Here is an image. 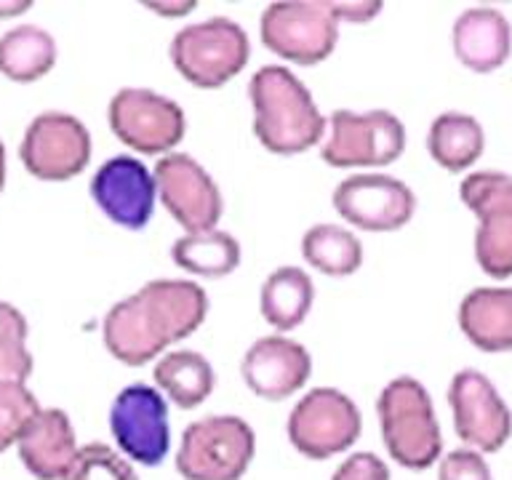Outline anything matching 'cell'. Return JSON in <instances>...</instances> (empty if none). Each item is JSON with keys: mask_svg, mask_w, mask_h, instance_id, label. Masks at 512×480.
Here are the masks:
<instances>
[{"mask_svg": "<svg viewBox=\"0 0 512 480\" xmlns=\"http://www.w3.org/2000/svg\"><path fill=\"white\" fill-rule=\"evenodd\" d=\"M206 315L208 294L195 280H150L104 315V347L126 366H144L195 334Z\"/></svg>", "mask_w": 512, "mask_h": 480, "instance_id": "1", "label": "cell"}, {"mask_svg": "<svg viewBox=\"0 0 512 480\" xmlns=\"http://www.w3.org/2000/svg\"><path fill=\"white\" fill-rule=\"evenodd\" d=\"M254 104V134L272 155H302L323 139L328 120L310 88L283 64H267L248 83Z\"/></svg>", "mask_w": 512, "mask_h": 480, "instance_id": "2", "label": "cell"}, {"mask_svg": "<svg viewBox=\"0 0 512 480\" xmlns=\"http://www.w3.org/2000/svg\"><path fill=\"white\" fill-rule=\"evenodd\" d=\"M376 414L382 440L395 464L422 472L443 454V432L427 387L414 376H395L384 384Z\"/></svg>", "mask_w": 512, "mask_h": 480, "instance_id": "3", "label": "cell"}, {"mask_svg": "<svg viewBox=\"0 0 512 480\" xmlns=\"http://www.w3.org/2000/svg\"><path fill=\"white\" fill-rule=\"evenodd\" d=\"M256 454V435L246 419L214 414L195 419L182 432L176 472L184 480H240Z\"/></svg>", "mask_w": 512, "mask_h": 480, "instance_id": "4", "label": "cell"}, {"mask_svg": "<svg viewBox=\"0 0 512 480\" xmlns=\"http://www.w3.org/2000/svg\"><path fill=\"white\" fill-rule=\"evenodd\" d=\"M168 54L176 72L192 86L219 88L246 67L251 43L235 19L211 16L176 32Z\"/></svg>", "mask_w": 512, "mask_h": 480, "instance_id": "5", "label": "cell"}, {"mask_svg": "<svg viewBox=\"0 0 512 480\" xmlns=\"http://www.w3.org/2000/svg\"><path fill=\"white\" fill-rule=\"evenodd\" d=\"M334 0H280L262 11V43L280 59L294 64H320L339 40Z\"/></svg>", "mask_w": 512, "mask_h": 480, "instance_id": "6", "label": "cell"}, {"mask_svg": "<svg viewBox=\"0 0 512 480\" xmlns=\"http://www.w3.org/2000/svg\"><path fill=\"white\" fill-rule=\"evenodd\" d=\"M288 440L307 459L323 462L350 451L363 432L358 403L334 387H315L288 416Z\"/></svg>", "mask_w": 512, "mask_h": 480, "instance_id": "7", "label": "cell"}, {"mask_svg": "<svg viewBox=\"0 0 512 480\" xmlns=\"http://www.w3.org/2000/svg\"><path fill=\"white\" fill-rule=\"evenodd\" d=\"M406 150V126L390 110H334L320 158L334 168L390 166Z\"/></svg>", "mask_w": 512, "mask_h": 480, "instance_id": "8", "label": "cell"}, {"mask_svg": "<svg viewBox=\"0 0 512 480\" xmlns=\"http://www.w3.org/2000/svg\"><path fill=\"white\" fill-rule=\"evenodd\" d=\"M459 198L478 219L475 259L491 278H512V176L504 171H472Z\"/></svg>", "mask_w": 512, "mask_h": 480, "instance_id": "9", "label": "cell"}, {"mask_svg": "<svg viewBox=\"0 0 512 480\" xmlns=\"http://www.w3.org/2000/svg\"><path fill=\"white\" fill-rule=\"evenodd\" d=\"M107 120L112 134L142 155H168L187 131L182 107L152 88H120L110 99Z\"/></svg>", "mask_w": 512, "mask_h": 480, "instance_id": "10", "label": "cell"}, {"mask_svg": "<svg viewBox=\"0 0 512 480\" xmlns=\"http://www.w3.org/2000/svg\"><path fill=\"white\" fill-rule=\"evenodd\" d=\"M110 432L128 462L155 467L171 448L166 398L152 384H128L110 408Z\"/></svg>", "mask_w": 512, "mask_h": 480, "instance_id": "11", "label": "cell"}, {"mask_svg": "<svg viewBox=\"0 0 512 480\" xmlns=\"http://www.w3.org/2000/svg\"><path fill=\"white\" fill-rule=\"evenodd\" d=\"M454 430L467 448L496 454L512 435V411L486 374L462 368L448 384Z\"/></svg>", "mask_w": 512, "mask_h": 480, "instance_id": "12", "label": "cell"}, {"mask_svg": "<svg viewBox=\"0 0 512 480\" xmlns=\"http://www.w3.org/2000/svg\"><path fill=\"white\" fill-rule=\"evenodd\" d=\"M160 203L182 224L187 235L216 230L222 219L224 200L219 184L198 160L187 152H168L152 168Z\"/></svg>", "mask_w": 512, "mask_h": 480, "instance_id": "13", "label": "cell"}, {"mask_svg": "<svg viewBox=\"0 0 512 480\" xmlns=\"http://www.w3.org/2000/svg\"><path fill=\"white\" fill-rule=\"evenodd\" d=\"M24 168L43 182H64L86 171L91 134L70 112H40L24 131L19 147Z\"/></svg>", "mask_w": 512, "mask_h": 480, "instance_id": "14", "label": "cell"}, {"mask_svg": "<svg viewBox=\"0 0 512 480\" xmlns=\"http://www.w3.org/2000/svg\"><path fill=\"white\" fill-rule=\"evenodd\" d=\"M334 208L344 222L368 232H392L411 222L416 195L390 174H350L336 184Z\"/></svg>", "mask_w": 512, "mask_h": 480, "instance_id": "15", "label": "cell"}, {"mask_svg": "<svg viewBox=\"0 0 512 480\" xmlns=\"http://www.w3.org/2000/svg\"><path fill=\"white\" fill-rule=\"evenodd\" d=\"M91 198L110 222L126 230H142L152 219L158 184L155 174L139 158L115 155L104 160L91 176Z\"/></svg>", "mask_w": 512, "mask_h": 480, "instance_id": "16", "label": "cell"}, {"mask_svg": "<svg viewBox=\"0 0 512 480\" xmlns=\"http://www.w3.org/2000/svg\"><path fill=\"white\" fill-rule=\"evenodd\" d=\"M312 374L310 352L283 334L256 339L240 360V376L254 395L283 400L307 384Z\"/></svg>", "mask_w": 512, "mask_h": 480, "instance_id": "17", "label": "cell"}, {"mask_svg": "<svg viewBox=\"0 0 512 480\" xmlns=\"http://www.w3.org/2000/svg\"><path fill=\"white\" fill-rule=\"evenodd\" d=\"M19 459L38 480H64L78 456L70 416L62 408H40L16 443Z\"/></svg>", "mask_w": 512, "mask_h": 480, "instance_id": "18", "label": "cell"}, {"mask_svg": "<svg viewBox=\"0 0 512 480\" xmlns=\"http://www.w3.org/2000/svg\"><path fill=\"white\" fill-rule=\"evenodd\" d=\"M451 46L459 64L486 75L510 59L512 27L499 8L472 6L456 16Z\"/></svg>", "mask_w": 512, "mask_h": 480, "instance_id": "19", "label": "cell"}, {"mask_svg": "<svg viewBox=\"0 0 512 480\" xmlns=\"http://www.w3.org/2000/svg\"><path fill=\"white\" fill-rule=\"evenodd\" d=\"M459 328L483 352L512 350V288H472L459 304Z\"/></svg>", "mask_w": 512, "mask_h": 480, "instance_id": "20", "label": "cell"}, {"mask_svg": "<svg viewBox=\"0 0 512 480\" xmlns=\"http://www.w3.org/2000/svg\"><path fill=\"white\" fill-rule=\"evenodd\" d=\"M427 150L440 168L459 174L478 163L486 150V131L467 112H440L427 131Z\"/></svg>", "mask_w": 512, "mask_h": 480, "instance_id": "21", "label": "cell"}, {"mask_svg": "<svg viewBox=\"0 0 512 480\" xmlns=\"http://www.w3.org/2000/svg\"><path fill=\"white\" fill-rule=\"evenodd\" d=\"M315 302V283L302 267L286 264L267 275L259 291V312L275 331L302 326Z\"/></svg>", "mask_w": 512, "mask_h": 480, "instance_id": "22", "label": "cell"}, {"mask_svg": "<svg viewBox=\"0 0 512 480\" xmlns=\"http://www.w3.org/2000/svg\"><path fill=\"white\" fill-rule=\"evenodd\" d=\"M152 379L158 390L182 411L198 408L214 392L216 374L206 355L195 350H174L155 363Z\"/></svg>", "mask_w": 512, "mask_h": 480, "instance_id": "23", "label": "cell"}, {"mask_svg": "<svg viewBox=\"0 0 512 480\" xmlns=\"http://www.w3.org/2000/svg\"><path fill=\"white\" fill-rule=\"evenodd\" d=\"M56 40L35 24H19L0 35V72L16 83H32L54 70Z\"/></svg>", "mask_w": 512, "mask_h": 480, "instance_id": "24", "label": "cell"}, {"mask_svg": "<svg viewBox=\"0 0 512 480\" xmlns=\"http://www.w3.org/2000/svg\"><path fill=\"white\" fill-rule=\"evenodd\" d=\"M171 259L176 267H182L190 275L200 278H224L238 270L240 243L227 230L195 232L182 235L171 246Z\"/></svg>", "mask_w": 512, "mask_h": 480, "instance_id": "25", "label": "cell"}, {"mask_svg": "<svg viewBox=\"0 0 512 480\" xmlns=\"http://www.w3.org/2000/svg\"><path fill=\"white\" fill-rule=\"evenodd\" d=\"M302 256L328 278H347L363 264V243L339 224H315L302 235Z\"/></svg>", "mask_w": 512, "mask_h": 480, "instance_id": "26", "label": "cell"}, {"mask_svg": "<svg viewBox=\"0 0 512 480\" xmlns=\"http://www.w3.org/2000/svg\"><path fill=\"white\" fill-rule=\"evenodd\" d=\"M64 480H139V475L134 464L107 443H86Z\"/></svg>", "mask_w": 512, "mask_h": 480, "instance_id": "27", "label": "cell"}, {"mask_svg": "<svg viewBox=\"0 0 512 480\" xmlns=\"http://www.w3.org/2000/svg\"><path fill=\"white\" fill-rule=\"evenodd\" d=\"M38 411V398L24 384H0V454L19 443Z\"/></svg>", "mask_w": 512, "mask_h": 480, "instance_id": "28", "label": "cell"}, {"mask_svg": "<svg viewBox=\"0 0 512 480\" xmlns=\"http://www.w3.org/2000/svg\"><path fill=\"white\" fill-rule=\"evenodd\" d=\"M438 480H494L486 456L475 448H454L440 456Z\"/></svg>", "mask_w": 512, "mask_h": 480, "instance_id": "29", "label": "cell"}, {"mask_svg": "<svg viewBox=\"0 0 512 480\" xmlns=\"http://www.w3.org/2000/svg\"><path fill=\"white\" fill-rule=\"evenodd\" d=\"M32 374V355L24 339L0 342V384H24Z\"/></svg>", "mask_w": 512, "mask_h": 480, "instance_id": "30", "label": "cell"}, {"mask_svg": "<svg viewBox=\"0 0 512 480\" xmlns=\"http://www.w3.org/2000/svg\"><path fill=\"white\" fill-rule=\"evenodd\" d=\"M331 480H390V467L376 454L358 451L336 467Z\"/></svg>", "mask_w": 512, "mask_h": 480, "instance_id": "31", "label": "cell"}, {"mask_svg": "<svg viewBox=\"0 0 512 480\" xmlns=\"http://www.w3.org/2000/svg\"><path fill=\"white\" fill-rule=\"evenodd\" d=\"M334 11L339 16V22L366 24L382 11V3L379 0H355V3L352 0H342V3H334Z\"/></svg>", "mask_w": 512, "mask_h": 480, "instance_id": "32", "label": "cell"}, {"mask_svg": "<svg viewBox=\"0 0 512 480\" xmlns=\"http://www.w3.org/2000/svg\"><path fill=\"white\" fill-rule=\"evenodd\" d=\"M27 318L16 310L14 304L0 302V342L3 339H24L27 342Z\"/></svg>", "mask_w": 512, "mask_h": 480, "instance_id": "33", "label": "cell"}, {"mask_svg": "<svg viewBox=\"0 0 512 480\" xmlns=\"http://www.w3.org/2000/svg\"><path fill=\"white\" fill-rule=\"evenodd\" d=\"M147 8L160 16H184L195 11V3H147Z\"/></svg>", "mask_w": 512, "mask_h": 480, "instance_id": "34", "label": "cell"}, {"mask_svg": "<svg viewBox=\"0 0 512 480\" xmlns=\"http://www.w3.org/2000/svg\"><path fill=\"white\" fill-rule=\"evenodd\" d=\"M27 8H32L30 0H0V19H6V16L24 14Z\"/></svg>", "mask_w": 512, "mask_h": 480, "instance_id": "35", "label": "cell"}, {"mask_svg": "<svg viewBox=\"0 0 512 480\" xmlns=\"http://www.w3.org/2000/svg\"><path fill=\"white\" fill-rule=\"evenodd\" d=\"M3 184H6V147L0 142V192H3Z\"/></svg>", "mask_w": 512, "mask_h": 480, "instance_id": "36", "label": "cell"}]
</instances>
